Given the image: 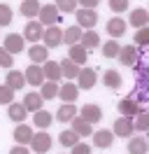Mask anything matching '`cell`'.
<instances>
[{"label": "cell", "mask_w": 149, "mask_h": 154, "mask_svg": "<svg viewBox=\"0 0 149 154\" xmlns=\"http://www.w3.org/2000/svg\"><path fill=\"white\" fill-rule=\"evenodd\" d=\"M61 12L56 10L54 5H40V12H37V17H40V23L42 26H56L61 17H58Z\"/></svg>", "instance_id": "obj_1"}, {"label": "cell", "mask_w": 149, "mask_h": 154, "mask_svg": "<svg viewBox=\"0 0 149 154\" xmlns=\"http://www.w3.org/2000/svg\"><path fill=\"white\" fill-rule=\"evenodd\" d=\"M42 40H44L47 49H54L58 45H63V30L58 28V26H47L44 33H42Z\"/></svg>", "instance_id": "obj_2"}, {"label": "cell", "mask_w": 149, "mask_h": 154, "mask_svg": "<svg viewBox=\"0 0 149 154\" xmlns=\"http://www.w3.org/2000/svg\"><path fill=\"white\" fill-rule=\"evenodd\" d=\"M96 23H98V14H96V10H84V7L77 10V26H79V28L93 30Z\"/></svg>", "instance_id": "obj_3"}, {"label": "cell", "mask_w": 149, "mask_h": 154, "mask_svg": "<svg viewBox=\"0 0 149 154\" xmlns=\"http://www.w3.org/2000/svg\"><path fill=\"white\" fill-rule=\"evenodd\" d=\"M98 82V75L93 68H79V75H77V89H93Z\"/></svg>", "instance_id": "obj_4"}, {"label": "cell", "mask_w": 149, "mask_h": 154, "mask_svg": "<svg viewBox=\"0 0 149 154\" xmlns=\"http://www.w3.org/2000/svg\"><path fill=\"white\" fill-rule=\"evenodd\" d=\"M30 149L37 154H44L49 152V147H51V135L49 133H33V138H30Z\"/></svg>", "instance_id": "obj_5"}, {"label": "cell", "mask_w": 149, "mask_h": 154, "mask_svg": "<svg viewBox=\"0 0 149 154\" xmlns=\"http://www.w3.org/2000/svg\"><path fill=\"white\" fill-rule=\"evenodd\" d=\"M23 45H26V40H23V35H19V33H9L7 38H5V47L9 54L14 56V54H21L23 51Z\"/></svg>", "instance_id": "obj_6"}, {"label": "cell", "mask_w": 149, "mask_h": 154, "mask_svg": "<svg viewBox=\"0 0 149 154\" xmlns=\"http://www.w3.org/2000/svg\"><path fill=\"white\" fill-rule=\"evenodd\" d=\"M77 115H82V119L84 122H89V124H98V122H100L102 119V110L98 105H93V103H89V105H84L82 110H79V112H77Z\"/></svg>", "instance_id": "obj_7"}, {"label": "cell", "mask_w": 149, "mask_h": 154, "mask_svg": "<svg viewBox=\"0 0 149 154\" xmlns=\"http://www.w3.org/2000/svg\"><path fill=\"white\" fill-rule=\"evenodd\" d=\"M117 58H119L123 66H135V63L140 61V51L133 47V45H128V47H121V49H119Z\"/></svg>", "instance_id": "obj_8"}, {"label": "cell", "mask_w": 149, "mask_h": 154, "mask_svg": "<svg viewBox=\"0 0 149 154\" xmlns=\"http://www.w3.org/2000/svg\"><path fill=\"white\" fill-rule=\"evenodd\" d=\"M77 96H79V89H77V84H74V82H65V84H61V87H58V98H61V100H65V103H74V100H77Z\"/></svg>", "instance_id": "obj_9"}, {"label": "cell", "mask_w": 149, "mask_h": 154, "mask_svg": "<svg viewBox=\"0 0 149 154\" xmlns=\"http://www.w3.org/2000/svg\"><path fill=\"white\" fill-rule=\"evenodd\" d=\"M23 77H26V82L30 84V87H40V84L44 82V75H42V68L37 66V63L28 66V68H26V72H23Z\"/></svg>", "instance_id": "obj_10"}, {"label": "cell", "mask_w": 149, "mask_h": 154, "mask_svg": "<svg viewBox=\"0 0 149 154\" xmlns=\"http://www.w3.org/2000/svg\"><path fill=\"white\" fill-rule=\"evenodd\" d=\"M119 112H121L123 117L133 119L135 115H140V112H142V107L138 105V100H133V98H123V100H119Z\"/></svg>", "instance_id": "obj_11"}, {"label": "cell", "mask_w": 149, "mask_h": 154, "mask_svg": "<svg viewBox=\"0 0 149 154\" xmlns=\"http://www.w3.org/2000/svg\"><path fill=\"white\" fill-rule=\"evenodd\" d=\"M135 128H133V119L128 117H119L117 122H114V135H119V138H130Z\"/></svg>", "instance_id": "obj_12"}, {"label": "cell", "mask_w": 149, "mask_h": 154, "mask_svg": "<svg viewBox=\"0 0 149 154\" xmlns=\"http://www.w3.org/2000/svg\"><path fill=\"white\" fill-rule=\"evenodd\" d=\"M42 33H44V28H42L40 21H28L26 30H23V40H30L37 45V40H42Z\"/></svg>", "instance_id": "obj_13"}, {"label": "cell", "mask_w": 149, "mask_h": 154, "mask_svg": "<svg viewBox=\"0 0 149 154\" xmlns=\"http://www.w3.org/2000/svg\"><path fill=\"white\" fill-rule=\"evenodd\" d=\"M93 135V145L96 147H100V149H105V147H112V143H114V133L112 131H107V128H102V131H96Z\"/></svg>", "instance_id": "obj_14"}, {"label": "cell", "mask_w": 149, "mask_h": 154, "mask_svg": "<svg viewBox=\"0 0 149 154\" xmlns=\"http://www.w3.org/2000/svg\"><path fill=\"white\" fill-rule=\"evenodd\" d=\"M107 33H110V38H121V35L126 33V19L112 17V19L107 21Z\"/></svg>", "instance_id": "obj_15"}, {"label": "cell", "mask_w": 149, "mask_h": 154, "mask_svg": "<svg viewBox=\"0 0 149 154\" xmlns=\"http://www.w3.org/2000/svg\"><path fill=\"white\" fill-rule=\"evenodd\" d=\"M42 75H44L47 82H58V79H61V68H58V63H56V61H44Z\"/></svg>", "instance_id": "obj_16"}, {"label": "cell", "mask_w": 149, "mask_h": 154, "mask_svg": "<svg viewBox=\"0 0 149 154\" xmlns=\"http://www.w3.org/2000/svg\"><path fill=\"white\" fill-rule=\"evenodd\" d=\"M58 68H61V77H68L70 82L79 75V66H77V63H72L70 58H63V61L58 63Z\"/></svg>", "instance_id": "obj_17"}, {"label": "cell", "mask_w": 149, "mask_h": 154, "mask_svg": "<svg viewBox=\"0 0 149 154\" xmlns=\"http://www.w3.org/2000/svg\"><path fill=\"white\" fill-rule=\"evenodd\" d=\"M70 122H72V131L79 135V138H86V135L93 133V126L89 124V122H84L82 117H72Z\"/></svg>", "instance_id": "obj_18"}, {"label": "cell", "mask_w": 149, "mask_h": 154, "mask_svg": "<svg viewBox=\"0 0 149 154\" xmlns=\"http://www.w3.org/2000/svg\"><path fill=\"white\" fill-rule=\"evenodd\" d=\"M68 58L82 68L84 63H86V58H89V51H86L82 45H72V47H70V54H68Z\"/></svg>", "instance_id": "obj_19"}, {"label": "cell", "mask_w": 149, "mask_h": 154, "mask_svg": "<svg viewBox=\"0 0 149 154\" xmlns=\"http://www.w3.org/2000/svg\"><path fill=\"white\" fill-rule=\"evenodd\" d=\"M28 56H30V61H33V63H37V66H40V63H44V61H47L49 49H47L44 45H33V47L28 49Z\"/></svg>", "instance_id": "obj_20"}, {"label": "cell", "mask_w": 149, "mask_h": 154, "mask_svg": "<svg viewBox=\"0 0 149 154\" xmlns=\"http://www.w3.org/2000/svg\"><path fill=\"white\" fill-rule=\"evenodd\" d=\"M128 21H130V26H135V28H144L149 23V12L142 10V7H140V10H133Z\"/></svg>", "instance_id": "obj_21"}, {"label": "cell", "mask_w": 149, "mask_h": 154, "mask_svg": "<svg viewBox=\"0 0 149 154\" xmlns=\"http://www.w3.org/2000/svg\"><path fill=\"white\" fill-rule=\"evenodd\" d=\"M82 33L84 30L79 26H70V28L63 30V42L68 47H72V45H79V40H82Z\"/></svg>", "instance_id": "obj_22"}, {"label": "cell", "mask_w": 149, "mask_h": 154, "mask_svg": "<svg viewBox=\"0 0 149 154\" xmlns=\"http://www.w3.org/2000/svg\"><path fill=\"white\" fill-rule=\"evenodd\" d=\"M30 138H33V128H30V126L19 124L17 128H14V140H17V145H28Z\"/></svg>", "instance_id": "obj_23"}, {"label": "cell", "mask_w": 149, "mask_h": 154, "mask_svg": "<svg viewBox=\"0 0 149 154\" xmlns=\"http://www.w3.org/2000/svg\"><path fill=\"white\" fill-rule=\"evenodd\" d=\"M12 91H19V89L26 84V77H23V72H19V70H9L7 72V82H5Z\"/></svg>", "instance_id": "obj_24"}, {"label": "cell", "mask_w": 149, "mask_h": 154, "mask_svg": "<svg viewBox=\"0 0 149 154\" xmlns=\"http://www.w3.org/2000/svg\"><path fill=\"white\" fill-rule=\"evenodd\" d=\"M79 45H82V47L89 51V49H96L98 45H100V38H98V33H96V30H86V33H82Z\"/></svg>", "instance_id": "obj_25"}, {"label": "cell", "mask_w": 149, "mask_h": 154, "mask_svg": "<svg viewBox=\"0 0 149 154\" xmlns=\"http://www.w3.org/2000/svg\"><path fill=\"white\" fill-rule=\"evenodd\" d=\"M147 140L142 138V135H135V138H130L128 140V152L130 154H147Z\"/></svg>", "instance_id": "obj_26"}, {"label": "cell", "mask_w": 149, "mask_h": 154, "mask_svg": "<svg viewBox=\"0 0 149 154\" xmlns=\"http://www.w3.org/2000/svg\"><path fill=\"white\" fill-rule=\"evenodd\" d=\"M72 117H77V107L74 103H65V105L58 107V112H56V119L58 122H70Z\"/></svg>", "instance_id": "obj_27"}, {"label": "cell", "mask_w": 149, "mask_h": 154, "mask_svg": "<svg viewBox=\"0 0 149 154\" xmlns=\"http://www.w3.org/2000/svg\"><path fill=\"white\" fill-rule=\"evenodd\" d=\"M51 122H54L51 112H47V110H37V112H33V124H35L37 128H47Z\"/></svg>", "instance_id": "obj_28"}, {"label": "cell", "mask_w": 149, "mask_h": 154, "mask_svg": "<svg viewBox=\"0 0 149 154\" xmlns=\"http://www.w3.org/2000/svg\"><path fill=\"white\" fill-rule=\"evenodd\" d=\"M42 103H44L42 96H37L35 91H33V94H28V96L23 98V107H26L28 112H37V110H42Z\"/></svg>", "instance_id": "obj_29"}, {"label": "cell", "mask_w": 149, "mask_h": 154, "mask_svg": "<svg viewBox=\"0 0 149 154\" xmlns=\"http://www.w3.org/2000/svg\"><path fill=\"white\" fill-rule=\"evenodd\" d=\"M19 12H21L23 17H28V19H33V17H37V12H40V2H37V0H23L21 7H19Z\"/></svg>", "instance_id": "obj_30"}, {"label": "cell", "mask_w": 149, "mask_h": 154, "mask_svg": "<svg viewBox=\"0 0 149 154\" xmlns=\"http://www.w3.org/2000/svg\"><path fill=\"white\" fill-rule=\"evenodd\" d=\"M40 96H42V100L56 98L58 96V84H56V82H42V84H40Z\"/></svg>", "instance_id": "obj_31"}, {"label": "cell", "mask_w": 149, "mask_h": 154, "mask_svg": "<svg viewBox=\"0 0 149 154\" xmlns=\"http://www.w3.org/2000/svg\"><path fill=\"white\" fill-rule=\"evenodd\" d=\"M26 107H23V103H9V119H12V122H19V124H21V122H23V119H26Z\"/></svg>", "instance_id": "obj_32"}, {"label": "cell", "mask_w": 149, "mask_h": 154, "mask_svg": "<svg viewBox=\"0 0 149 154\" xmlns=\"http://www.w3.org/2000/svg\"><path fill=\"white\" fill-rule=\"evenodd\" d=\"M102 82H105V87H107V89H119L121 87V75L117 72V70H105Z\"/></svg>", "instance_id": "obj_33"}, {"label": "cell", "mask_w": 149, "mask_h": 154, "mask_svg": "<svg viewBox=\"0 0 149 154\" xmlns=\"http://www.w3.org/2000/svg\"><path fill=\"white\" fill-rule=\"evenodd\" d=\"M58 143L63 145V147H72V145L79 143V135L74 133L72 128H70V131H61V135H58Z\"/></svg>", "instance_id": "obj_34"}, {"label": "cell", "mask_w": 149, "mask_h": 154, "mask_svg": "<svg viewBox=\"0 0 149 154\" xmlns=\"http://www.w3.org/2000/svg\"><path fill=\"white\" fill-rule=\"evenodd\" d=\"M119 49H121V45L117 42V40H107V42L102 45V56L105 58H117Z\"/></svg>", "instance_id": "obj_35"}, {"label": "cell", "mask_w": 149, "mask_h": 154, "mask_svg": "<svg viewBox=\"0 0 149 154\" xmlns=\"http://www.w3.org/2000/svg\"><path fill=\"white\" fill-rule=\"evenodd\" d=\"M135 117H138V119L133 122V128L140 131V133H142V131H147V128H149V115H147V110H142V112L135 115Z\"/></svg>", "instance_id": "obj_36"}, {"label": "cell", "mask_w": 149, "mask_h": 154, "mask_svg": "<svg viewBox=\"0 0 149 154\" xmlns=\"http://www.w3.org/2000/svg\"><path fill=\"white\" fill-rule=\"evenodd\" d=\"M54 7L58 12H63V14H70V12L77 10V0H56Z\"/></svg>", "instance_id": "obj_37"}, {"label": "cell", "mask_w": 149, "mask_h": 154, "mask_svg": "<svg viewBox=\"0 0 149 154\" xmlns=\"http://www.w3.org/2000/svg\"><path fill=\"white\" fill-rule=\"evenodd\" d=\"M9 103H14V91L7 84H2L0 87V105H9Z\"/></svg>", "instance_id": "obj_38"}, {"label": "cell", "mask_w": 149, "mask_h": 154, "mask_svg": "<svg viewBox=\"0 0 149 154\" xmlns=\"http://www.w3.org/2000/svg\"><path fill=\"white\" fill-rule=\"evenodd\" d=\"M9 23H12V10L9 5L0 2V26H9Z\"/></svg>", "instance_id": "obj_39"}, {"label": "cell", "mask_w": 149, "mask_h": 154, "mask_svg": "<svg viewBox=\"0 0 149 154\" xmlns=\"http://www.w3.org/2000/svg\"><path fill=\"white\" fill-rule=\"evenodd\" d=\"M135 45H138V47L149 45V28L147 26H144V28H138V33H135Z\"/></svg>", "instance_id": "obj_40"}, {"label": "cell", "mask_w": 149, "mask_h": 154, "mask_svg": "<svg viewBox=\"0 0 149 154\" xmlns=\"http://www.w3.org/2000/svg\"><path fill=\"white\" fill-rule=\"evenodd\" d=\"M110 10L117 12V14L126 12V10H128V0H110Z\"/></svg>", "instance_id": "obj_41"}, {"label": "cell", "mask_w": 149, "mask_h": 154, "mask_svg": "<svg viewBox=\"0 0 149 154\" xmlns=\"http://www.w3.org/2000/svg\"><path fill=\"white\" fill-rule=\"evenodd\" d=\"M12 63H14L12 54H9L7 49H2V47H0V66H2V68H9V70H12Z\"/></svg>", "instance_id": "obj_42"}, {"label": "cell", "mask_w": 149, "mask_h": 154, "mask_svg": "<svg viewBox=\"0 0 149 154\" xmlns=\"http://www.w3.org/2000/svg\"><path fill=\"white\" fill-rule=\"evenodd\" d=\"M70 149H72L70 154H91V145H86V143H77V145H72Z\"/></svg>", "instance_id": "obj_43"}, {"label": "cell", "mask_w": 149, "mask_h": 154, "mask_svg": "<svg viewBox=\"0 0 149 154\" xmlns=\"http://www.w3.org/2000/svg\"><path fill=\"white\" fill-rule=\"evenodd\" d=\"M79 5H82L84 10H96V5H98V0H77Z\"/></svg>", "instance_id": "obj_44"}, {"label": "cell", "mask_w": 149, "mask_h": 154, "mask_svg": "<svg viewBox=\"0 0 149 154\" xmlns=\"http://www.w3.org/2000/svg\"><path fill=\"white\" fill-rule=\"evenodd\" d=\"M9 154H30V152L26 149V145H14V147L9 149Z\"/></svg>", "instance_id": "obj_45"}]
</instances>
